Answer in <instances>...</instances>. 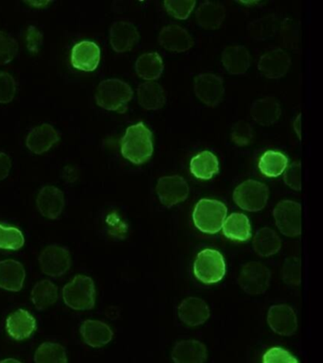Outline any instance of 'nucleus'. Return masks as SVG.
<instances>
[{"label": "nucleus", "instance_id": "nucleus-17", "mask_svg": "<svg viewBox=\"0 0 323 363\" xmlns=\"http://www.w3.org/2000/svg\"><path fill=\"white\" fill-rule=\"evenodd\" d=\"M39 212L44 217L56 220L60 217L65 206V195L58 187L44 186L40 190L36 200Z\"/></svg>", "mask_w": 323, "mask_h": 363}, {"label": "nucleus", "instance_id": "nucleus-21", "mask_svg": "<svg viewBox=\"0 0 323 363\" xmlns=\"http://www.w3.org/2000/svg\"><path fill=\"white\" fill-rule=\"evenodd\" d=\"M26 272L18 261H0V289L9 291H19L23 288Z\"/></svg>", "mask_w": 323, "mask_h": 363}, {"label": "nucleus", "instance_id": "nucleus-12", "mask_svg": "<svg viewBox=\"0 0 323 363\" xmlns=\"http://www.w3.org/2000/svg\"><path fill=\"white\" fill-rule=\"evenodd\" d=\"M290 65V56L285 50L275 48L261 56L258 68L266 78L280 79L288 73Z\"/></svg>", "mask_w": 323, "mask_h": 363}, {"label": "nucleus", "instance_id": "nucleus-33", "mask_svg": "<svg viewBox=\"0 0 323 363\" xmlns=\"http://www.w3.org/2000/svg\"><path fill=\"white\" fill-rule=\"evenodd\" d=\"M288 158L277 150H268L261 156L259 169L266 177H278L285 172Z\"/></svg>", "mask_w": 323, "mask_h": 363}, {"label": "nucleus", "instance_id": "nucleus-39", "mask_svg": "<svg viewBox=\"0 0 323 363\" xmlns=\"http://www.w3.org/2000/svg\"><path fill=\"white\" fill-rule=\"evenodd\" d=\"M280 37L286 47H297L300 41V26L292 19H286L280 25Z\"/></svg>", "mask_w": 323, "mask_h": 363}, {"label": "nucleus", "instance_id": "nucleus-47", "mask_svg": "<svg viewBox=\"0 0 323 363\" xmlns=\"http://www.w3.org/2000/svg\"><path fill=\"white\" fill-rule=\"evenodd\" d=\"M300 116H297V118L296 119V121H295L294 128H295V130H296L297 136H299V138H300Z\"/></svg>", "mask_w": 323, "mask_h": 363}, {"label": "nucleus", "instance_id": "nucleus-18", "mask_svg": "<svg viewBox=\"0 0 323 363\" xmlns=\"http://www.w3.org/2000/svg\"><path fill=\"white\" fill-rule=\"evenodd\" d=\"M60 139V135L50 124L44 123L33 128L27 136L28 149L35 153L42 155L48 152Z\"/></svg>", "mask_w": 323, "mask_h": 363}, {"label": "nucleus", "instance_id": "nucleus-35", "mask_svg": "<svg viewBox=\"0 0 323 363\" xmlns=\"http://www.w3.org/2000/svg\"><path fill=\"white\" fill-rule=\"evenodd\" d=\"M35 363H67L66 349L59 343L44 342L35 354Z\"/></svg>", "mask_w": 323, "mask_h": 363}, {"label": "nucleus", "instance_id": "nucleus-9", "mask_svg": "<svg viewBox=\"0 0 323 363\" xmlns=\"http://www.w3.org/2000/svg\"><path fill=\"white\" fill-rule=\"evenodd\" d=\"M195 96L209 107H215L223 101L225 96V85L219 76L214 74H199L195 78Z\"/></svg>", "mask_w": 323, "mask_h": 363}, {"label": "nucleus", "instance_id": "nucleus-40", "mask_svg": "<svg viewBox=\"0 0 323 363\" xmlns=\"http://www.w3.org/2000/svg\"><path fill=\"white\" fill-rule=\"evenodd\" d=\"M195 1H164L167 13L175 18L184 20L188 18L194 10Z\"/></svg>", "mask_w": 323, "mask_h": 363}, {"label": "nucleus", "instance_id": "nucleus-30", "mask_svg": "<svg viewBox=\"0 0 323 363\" xmlns=\"http://www.w3.org/2000/svg\"><path fill=\"white\" fill-rule=\"evenodd\" d=\"M135 68L140 78L152 82L160 78L163 72L164 65L158 53L147 52L138 57Z\"/></svg>", "mask_w": 323, "mask_h": 363}, {"label": "nucleus", "instance_id": "nucleus-28", "mask_svg": "<svg viewBox=\"0 0 323 363\" xmlns=\"http://www.w3.org/2000/svg\"><path fill=\"white\" fill-rule=\"evenodd\" d=\"M190 169L195 177L209 180L219 172V161L214 153L204 150L192 158Z\"/></svg>", "mask_w": 323, "mask_h": 363}, {"label": "nucleus", "instance_id": "nucleus-14", "mask_svg": "<svg viewBox=\"0 0 323 363\" xmlns=\"http://www.w3.org/2000/svg\"><path fill=\"white\" fill-rule=\"evenodd\" d=\"M109 38L113 50L124 53L135 48L140 39V33L131 22L118 21L110 28Z\"/></svg>", "mask_w": 323, "mask_h": 363}, {"label": "nucleus", "instance_id": "nucleus-27", "mask_svg": "<svg viewBox=\"0 0 323 363\" xmlns=\"http://www.w3.org/2000/svg\"><path fill=\"white\" fill-rule=\"evenodd\" d=\"M138 101L146 110H160L166 104L165 90L157 82H143L138 88Z\"/></svg>", "mask_w": 323, "mask_h": 363}, {"label": "nucleus", "instance_id": "nucleus-25", "mask_svg": "<svg viewBox=\"0 0 323 363\" xmlns=\"http://www.w3.org/2000/svg\"><path fill=\"white\" fill-rule=\"evenodd\" d=\"M80 332L84 342L93 348H100L111 342L113 331L101 320H87L82 323Z\"/></svg>", "mask_w": 323, "mask_h": 363}, {"label": "nucleus", "instance_id": "nucleus-34", "mask_svg": "<svg viewBox=\"0 0 323 363\" xmlns=\"http://www.w3.org/2000/svg\"><path fill=\"white\" fill-rule=\"evenodd\" d=\"M277 17L266 16L249 23L248 33L251 38L262 41L271 38L277 31Z\"/></svg>", "mask_w": 323, "mask_h": 363}, {"label": "nucleus", "instance_id": "nucleus-24", "mask_svg": "<svg viewBox=\"0 0 323 363\" xmlns=\"http://www.w3.org/2000/svg\"><path fill=\"white\" fill-rule=\"evenodd\" d=\"M222 64L231 75H243L251 67V54L243 45L226 47L222 53Z\"/></svg>", "mask_w": 323, "mask_h": 363}, {"label": "nucleus", "instance_id": "nucleus-43", "mask_svg": "<svg viewBox=\"0 0 323 363\" xmlns=\"http://www.w3.org/2000/svg\"><path fill=\"white\" fill-rule=\"evenodd\" d=\"M263 363H299L285 349L272 347L263 356Z\"/></svg>", "mask_w": 323, "mask_h": 363}, {"label": "nucleus", "instance_id": "nucleus-48", "mask_svg": "<svg viewBox=\"0 0 323 363\" xmlns=\"http://www.w3.org/2000/svg\"><path fill=\"white\" fill-rule=\"evenodd\" d=\"M0 363H22V362H19V360L16 359H6L1 360V362H0Z\"/></svg>", "mask_w": 323, "mask_h": 363}, {"label": "nucleus", "instance_id": "nucleus-23", "mask_svg": "<svg viewBox=\"0 0 323 363\" xmlns=\"http://www.w3.org/2000/svg\"><path fill=\"white\" fill-rule=\"evenodd\" d=\"M172 359L175 363H205L208 353L202 342L195 340H182L175 345Z\"/></svg>", "mask_w": 323, "mask_h": 363}, {"label": "nucleus", "instance_id": "nucleus-41", "mask_svg": "<svg viewBox=\"0 0 323 363\" xmlns=\"http://www.w3.org/2000/svg\"><path fill=\"white\" fill-rule=\"evenodd\" d=\"M283 281L288 285L299 286L300 284V261L297 257H289L283 268Z\"/></svg>", "mask_w": 323, "mask_h": 363}, {"label": "nucleus", "instance_id": "nucleus-44", "mask_svg": "<svg viewBox=\"0 0 323 363\" xmlns=\"http://www.w3.org/2000/svg\"><path fill=\"white\" fill-rule=\"evenodd\" d=\"M300 172H302V164L299 161H296L286 167L285 174H283L285 183L296 191H300L302 189Z\"/></svg>", "mask_w": 323, "mask_h": 363}, {"label": "nucleus", "instance_id": "nucleus-5", "mask_svg": "<svg viewBox=\"0 0 323 363\" xmlns=\"http://www.w3.org/2000/svg\"><path fill=\"white\" fill-rule=\"evenodd\" d=\"M195 277L204 284L220 282L226 274V263L217 250L205 249L197 255L194 264Z\"/></svg>", "mask_w": 323, "mask_h": 363}, {"label": "nucleus", "instance_id": "nucleus-32", "mask_svg": "<svg viewBox=\"0 0 323 363\" xmlns=\"http://www.w3.org/2000/svg\"><path fill=\"white\" fill-rule=\"evenodd\" d=\"M33 305L39 311L49 308L58 300V288L50 280H42L33 286L31 294Z\"/></svg>", "mask_w": 323, "mask_h": 363}, {"label": "nucleus", "instance_id": "nucleus-1", "mask_svg": "<svg viewBox=\"0 0 323 363\" xmlns=\"http://www.w3.org/2000/svg\"><path fill=\"white\" fill-rule=\"evenodd\" d=\"M121 155L133 164L146 163L154 152L151 130L143 122L127 128L121 142Z\"/></svg>", "mask_w": 323, "mask_h": 363}, {"label": "nucleus", "instance_id": "nucleus-22", "mask_svg": "<svg viewBox=\"0 0 323 363\" xmlns=\"http://www.w3.org/2000/svg\"><path fill=\"white\" fill-rule=\"evenodd\" d=\"M282 115L280 104L272 96H263L252 104L251 116L253 121L263 126L276 123Z\"/></svg>", "mask_w": 323, "mask_h": 363}, {"label": "nucleus", "instance_id": "nucleus-6", "mask_svg": "<svg viewBox=\"0 0 323 363\" xmlns=\"http://www.w3.org/2000/svg\"><path fill=\"white\" fill-rule=\"evenodd\" d=\"M269 196L268 187L255 180L243 182L235 189L234 200L240 208L258 212L265 208Z\"/></svg>", "mask_w": 323, "mask_h": 363}, {"label": "nucleus", "instance_id": "nucleus-36", "mask_svg": "<svg viewBox=\"0 0 323 363\" xmlns=\"http://www.w3.org/2000/svg\"><path fill=\"white\" fill-rule=\"evenodd\" d=\"M24 243V235L21 230L0 224V249L16 251L21 249Z\"/></svg>", "mask_w": 323, "mask_h": 363}, {"label": "nucleus", "instance_id": "nucleus-16", "mask_svg": "<svg viewBox=\"0 0 323 363\" xmlns=\"http://www.w3.org/2000/svg\"><path fill=\"white\" fill-rule=\"evenodd\" d=\"M100 60L101 50L94 42L82 41L72 48V65L76 69L92 72L98 67Z\"/></svg>", "mask_w": 323, "mask_h": 363}, {"label": "nucleus", "instance_id": "nucleus-42", "mask_svg": "<svg viewBox=\"0 0 323 363\" xmlns=\"http://www.w3.org/2000/svg\"><path fill=\"white\" fill-rule=\"evenodd\" d=\"M16 82L12 75L0 72V104H9L15 99Z\"/></svg>", "mask_w": 323, "mask_h": 363}, {"label": "nucleus", "instance_id": "nucleus-15", "mask_svg": "<svg viewBox=\"0 0 323 363\" xmlns=\"http://www.w3.org/2000/svg\"><path fill=\"white\" fill-rule=\"evenodd\" d=\"M158 42L161 47L172 52H185L194 47L191 34L178 25H169L160 30Z\"/></svg>", "mask_w": 323, "mask_h": 363}, {"label": "nucleus", "instance_id": "nucleus-31", "mask_svg": "<svg viewBox=\"0 0 323 363\" xmlns=\"http://www.w3.org/2000/svg\"><path fill=\"white\" fill-rule=\"evenodd\" d=\"M282 247V241L274 230L268 228L260 229L255 235L253 248L261 257H268L277 254Z\"/></svg>", "mask_w": 323, "mask_h": 363}, {"label": "nucleus", "instance_id": "nucleus-13", "mask_svg": "<svg viewBox=\"0 0 323 363\" xmlns=\"http://www.w3.org/2000/svg\"><path fill=\"white\" fill-rule=\"evenodd\" d=\"M268 322L275 333L292 336L296 333L297 320L293 308L288 305H276L269 308Z\"/></svg>", "mask_w": 323, "mask_h": 363}, {"label": "nucleus", "instance_id": "nucleus-11", "mask_svg": "<svg viewBox=\"0 0 323 363\" xmlns=\"http://www.w3.org/2000/svg\"><path fill=\"white\" fill-rule=\"evenodd\" d=\"M38 260L42 272L52 277H62L72 265L70 252L64 247L58 245L45 248L39 255Z\"/></svg>", "mask_w": 323, "mask_h": 363}, {"label": "nucleus", "instance_id": "nucleus-49", "mask_svg": "<svg viewBox=\"0 0 323 363\" xmlns=\"http://www.w3.org/2000/svg\"><path fill=\"white\" fill-rule=\"evenodd\" d=\"M28 3H29V4L32 5V6L38 5V7H36V8L42 7V6L49 4V2H39V3L38 2H28Z\"/></svg>", "mask_w": 323, "mask_h": 363}, {"label": "nucleus", "instance_id": "nucleus-38", "mask_svg": "<svg viewBox=\"0 0 323 363\" xmlns=\"http://www.w3.org/2000/svg\"><path fill=\"white\" fill-rule=\"evenodd\" d=\"M18 44L9 34L0 30V65L9 64L18 54Z\"/></svg>", "mask_w": 323, "mask_h": 363}, {"label": "nucleus", "instance_id": "nucleus-20", "mask_svg": "<svg viewBox=\"0 0 323 363\" xmlns=\"http://www.w3.org/2000/svg\"><path fill=\"white\" fill-rule=\"evenodd\" d=\"M36 329V320L30 312L25 309H18L8 316L6 330L8 334L16 340L28 339Z\"/></svg>", "mask_w": 323, "mask_h": 363}, {"label": "nucleus", "instance_id": "nucleus-29", "mask_svg": "<svg viewBox=\"0 0 323 363\" xmlns=\"http://www.w3.org/2000/svg\"><path fill=\"white\" fill-rule=\"evenodd\" d=\"M223 234L234 241H246L251 238V226L248 218L242 213H232L224 221Z\"/></svg>", "mask_w": 323, "mask_h": 363}, {"label": "nucleus", "instance_id": "nucleus-45", "mask_svg": "<svg viewBox=\"0 0 323 363\" xmlns=\"http://www.w3.org/2000/svg\"><path fill=\"white\" fill-rule=\"evenodd\" d=\"M26 41L28 50L32 53H38L43 41V35L35 26H30L27 30Z\"/></svg>", "mask_w": 323, "mask_h": 363}, {"label": "nucleus", "instance_id": "nucleus-8", "mask_svg": "<svg viewBox=\"0 0 323 363\" xmlns=\"http://www.w3.org/2000/svg\"><path fill=\"white\" fill-rule=\"evenodd\" d=\"M273 216L280 233L288 237H297L302 232V206L293 201H282L275 206Z\"/></svg>", "mask_w": 323, "mask_h": 363}, {"label": "nucleus", "instance_id": "nucleus-2", "mask_svg": "<svg viewBox=\"0 0 323 363\" xmlns=\"http://www.w3.org/2000/svg\"><path fill=\"white\" fill-rule=\"evenodd\" d=\"M133 98V90L128 84L119 79L103 81L96 90L95 99L99 106L109 111L124 113Z\"/></svg>", "mask_w": 323, "mask_h": 363}, {"label": "nucleus", "instance_id": "nucleus-46", "mask_svg": "<svg viewBox=\"0 0 323 363\" xmlns=\"http://www.w3.org/2000/svg\"><path fill=\"white\" fill-rule=\"evenodd\" d=\"M11 167H12V163H11L10 156L6 153L0 152V182L8 177Z\"/></svg>", "mask_w": 323, "mask_h": 363}, {"label": "nucleus", "instance_id": "nucleus-19", "mask_svg": "<svg viewBox=\"0 0 323 363\" xmlns=\"http://www.w3.org/2000/svg\"><path fill=\"white\" fill-rule=\"evenodd\" d=\"M209 315L211 311L208 305L200 298H187L178 306L180 319L189 326L203 325L209 319Z\"/></svg>", "mask_w": 323, "mask_h": 363}, {"label": "nucleus", "instance_id": "nucleus-3", "mask_svg": "<svg viewBox=\"0 0 323 363\" xmlns=\"http://www.w3.org/2000/svg\"><path fill=\"white\" fill-rule=\"evenodd\" d=\"M228 208L222 201L202 199L197 203L192 213L195 227L206 234H217L222 229Z\"/></svg>", "mask_w": 323, "mask_h": 363}, {"label": "nucleus", "instance_id": "nucleus-10", "mask_svg": "<svg viewBox=\"0 0 323 363\" xmlns=\"http://www.w3.org/2000/svg\"><path fill=\"white\" fill-rule=\"evenodd\" d=\"M155 192L164 206L172 207L188 198L189 186L181 176H164L158 180Z\"/></svg>", "mask_w": 323, "mask_h": 363}, {"label": "nucleus", "instance_id": "nucleus-4", "mask_svg": "<svg viewBox=\"0 0 323 363\" xmlns=\"http://www.w3.org/2000/svg\"><path fill=\"white\" fill-rule=\"evenodd\" d=\"M65 303L75 311H89L95 306V284L92 278L79 274L63 289Z\"/></svg>", "mask_w": 323, "mask_h": 363}, {"label": "nucleus", "instance_id": "nucleus-37", "mask_svg": "<svg viewBox=\"0 0 323 363\" xmlns=\"http://www.w3.org/2000/svg\"><path fill=\"white\" fill-rule=\"evenodd\" d=\"M253 130L251 125L245 121H237L231 127V141L238 147H245L253 140Z\"/></svg>", "mask_w": 323, "mask_h": 363}, {"label": "nucleus", "instance_id": "nucleus-26", "mask_svg": "<svg viewBox=\"0 0 323 363\" xmlns=\"http://www.w3.org/2000/svg\"><path fill=\"white\" fill-rule=\"evenodd\" d=\"M226 18V9L217 2L206 1L197 9L195 19L201 28L214 30L222 26Z\"/></svg>", "mask_w": 323, "mask_h": 363}, {"label": "nucleus", "instance_id": "nucleus-7", "mask_svg": "<svg viewBox=\"0 0 323 363\" xmlns=\"http://www.w3.org/2000/svg\"><path fill=\"white\" fill-rule=\"evenodd\" d=\"M271 272L262 263L249 262L241 269L238 283L249 295L263 294L270 284Z\"/></svg>", "mask_w": 323, "mask_h": 363}]
</instances>
